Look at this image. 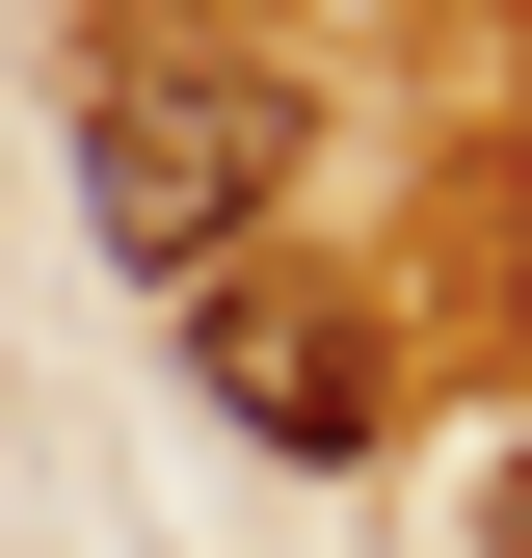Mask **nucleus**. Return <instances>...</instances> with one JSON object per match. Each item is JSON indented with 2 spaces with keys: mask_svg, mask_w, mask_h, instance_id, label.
Wrapping results in <instances>:
<instances>
[{
  "mask_svg": "<svg viewBox=\"0 0 532 558\" xmlns=\"http://www.w3.org/2000/svg\"><path fill=\"white\" fill-rule=\"evenodd\" d=\"M266 186H293V107H266V53H81V240L160 266V293H214L266 240Z\"/></svg>",
  "mask_w": 532,
  "mask_h": 558,
  "instance_id": "obj_1",
  "label": "nucleus"
},
{
  "mask_svg": "<svg viewBox=\"0 0 532 558\" xmlns=\"http://www.w3.org/2000/svg\"><path fill=\"white\" fill-rule=\"evenodd\" d=\"M186 373H214L240 452H373V319L347 293H240L214 266V293H186Z\"/></svg>",
  "mask_w": 532,
  "mask_h": 558,
  "instance_id": "obj_2",
  "label": "nucleus"
}]
</instances>
